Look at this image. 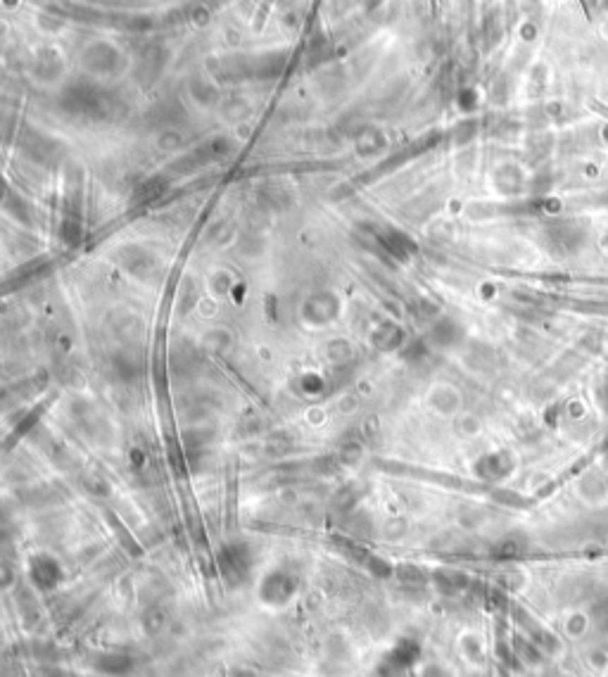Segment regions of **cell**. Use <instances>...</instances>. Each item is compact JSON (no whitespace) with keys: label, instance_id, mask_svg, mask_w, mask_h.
Returning a JSON list of instances; mask_svg holds the SVG:
<instances>
[{"label":"cell","instance_id":"obj_1","mask_svg":"<svg viewBox=\"0 0 608 677\" xmlns=\"http://www.w3.org/2000/svg\"><path fill=\"white\" fill-rule=\"evenodd\" d=\"M549 243L556 247L559 255H573L578 252L585 243V229L575 221H559V224H552L547 231Z\"/></svg>","mask_w":608,"mask_h":677},{"label":"cell","instance_id":"obj_2","mask_svg":"<svg viewBox=\"0 0 608 677\" xmlns=\"http://www.w3.org/2000/svg\"><path fill=\"white\" fill-rule=\"evenodd\" d=\"M597 402H599V407L608 414V381H604L597 388Z\"/></svg>","mask_w":608,"mask_h":677}]
</instances>
